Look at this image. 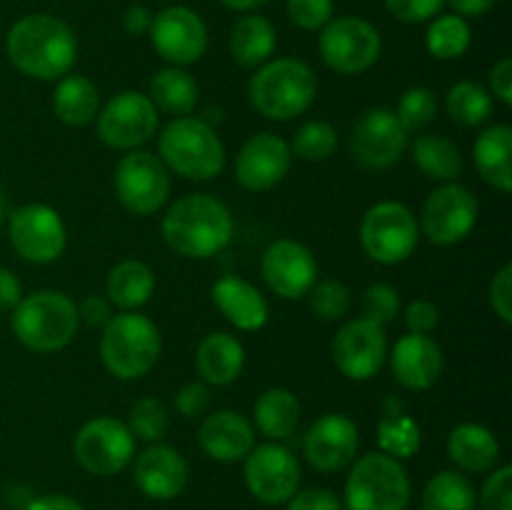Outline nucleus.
Masks as SVG:
<instances>
[{"label":"nucleus","mask_w":512,"mask_h":510,"mask_svg":"<svg viewBox=\"0 0 512 510\" xmlns=\"http://www.w3.org/2000/svg\"><path fill=\"white\" fill-rule=\"evenodd\" d=\"M5 53L23 75L60 80L78 60V38L65 20L48 13L20 18L5 38Z\"/></svg>","instance_id":"1"},{"label":"nucleus","mask_w":512,"mask_h":510,"mask_svg":"<svg viewBox=\"0 0 512 510\" xmlns=\"http://www.w3.org/2000/svg\"><path fill=\"white\" fill-rule=\"evenodd\" d=\"M160 233L173 253L208 260L223 253L233 240V215L228 205L213 195H185L163 215Z\"/></svg>","instance_id":"2"},{"label":"nucleus","mask_w":512,"mask_h":510,"mask_svg":"<svg viewBox=\"0 0 512 510\" xmlns=\"http://www.w3.org/2000/svg\"><path fill=\"white\" fill-rule=\"evenodd\" d=\"M318 95V78L300 58H275L260 65L248 83L250 105L263 118L293 120L313 105Z\"/></svg>","instance_id":"3"},{"label":"nucleus","mask_w":512,"mask_h":510,"mask_svg":"<svg viewBox=\"0 0 512 510\" xmlns=\"http://www.w3.org/2000/svg\"><path fill=\"white\" fill-rule=\"evenodd\" d=\"M10 328L33 353H58L78 335V305L60 290H35L13 308Z\"/></svg>","instance_id":"4"},{"label":"nucleus","mask_w":512,"mask_h":510,"mask_svg":"<svg viewBox=\"0 0 512 510\" xmlns=\"http://www.w3.org/2000/svg\"><path fill=\"white\" fill-rule=\"evenodd\" d=\"M158 158L165 168L188 180H213L225 168V145L205 120L183 115L173 118L158 135Z\"/></svg>","instance_id":"5"},{"label":"nucleus","mask_w":512,"mask_h":510,"mask_svg":"<svg viewBox=\"0 0 512 510\" xmlns=\"http://www.w3.org/2000/svg\"><path fill=\"white\" fill-rule=\"evenodd\" d=\"M163 350L160 330L148 315L123 310L105 323L100 360L118 380H138L155 368Z\"/></svg>","instance_id":"6"},{"label":"nucleus","mask_w":512,"mask_h":510,"mask_svg":"<svg viewBox=\"0 0 512 510\" xmlns=\"http://www.w3.org/2000/svg\"><path fill=\"white\" fill-rule=\"evenodd\" d=\"M410 493L408 470L385 453H368L355 460L345 480L348 510H405Z\"/></svg>","instance_id":"7"},{"label":"nucleus","mask_w":512,"mask_h":510,"mask_svg":"<svg viewBox=\"0 0 512 510\" xmlns=\"http://www.w3.org/2000/svg\"><path fill=\"white\" fill-rule=\"evenodd\" d=\"M420 243L418 218L398 200L375 203L360 223V245L380 265H398L415 253Z\"/></svg>","instance_id":"8"},{"label":"nucleus","mask_w":512,"mask_h":510,"mask_svg":"<svg viewBox=\"0 0 512 510\" xmlns=\"http://www.w3.org/2000/svg\"><path fill=\"white\" fill-rule=\"evenodd\" d=\"M383 53V38L373 23L355 15L335 18L320 30V55L333 73L360 75Z\"/></svg>","instance_id":"9"},{"label":"nucleus","mask_w":512,"mask_h":510,"mask_svg":"<svg viewBox=\"0 0 512 510\" xmlns=\"http://www.w3.org/2000/svg\"><path fill=\"white\" fill-rule=\"evenodd\" d=\"M113 188L128 213L153 215L170 198V170L150 150H130L115 168Z\"/></svg>","instance_id":"10"},{"label":"nucleus","mask_w":512,"mask_h":510,"mask_svg":"<svg viewBox=\"0 0 512 510\" xmlns=\"http://www.w3.org/2000/svg\"><path fill=\"white\" fill-rule=\"evenodd\" d=\"M480 205L470 188L460 183H443L428 195L420 213V235L435 245H458L468 238L478 223Z\"/></svg>","instance_id":"11"},{"label":"nucleus","mask_w":512,"mask_h":510,"mask_svg":"<svg viewBox=\"0 0 512 510\" xmlns=\"http://www.w3.org/2000/svg\"><path fill=\"white\" fill-rule=\"evenodd\" d=\"M8 238L15 253L28 263H53L68 245V230L55 208L28 203L8 215Z\"/></svg>","instance_id":"12"},{"label":"nucleus","mask_w":512,"mask_h":510,"mask_svg":"<svg viewBox=\"0 0 512 510\" xmlns=\"http://www.w3.org/2000/svg\"><path fill=\"white\" fill-rule=\"evenodd\" d=\"M73 453L80 468L93 475H118L133 463L135 438L118 418H93L75 433Z\"/></svg>","instance_id":"13"},{"label":"nucleus","mask_w":512,"mask_h":510,"mask_svg":"<svg viewBox=\"0 0 512 510\" xmlns=\"http://www.w3.org/2000/svg\"><path fill=\"white\" fill-rule=\"evenodd\" d=\"M98 135L108 148L138 150L158 133L160 115L150 98L138 90H123L113 95L95 118Z\"/></svg>","instance_id":"14"},{"label":"nucleus","mask_w":512,"mask_h":510,"mask_svg":"<svg viewBox=\"0 0 512 510\" xmlns=\"http://www.w3.org/2000/svg\"><path fill=\"white\" fill-rule=\"evenodd\" d=\"M243 478L248 485L250 495L260 503L280 505L288 503L300 488V463L293 450L285 448L283 443H265L255 445L245 455Z\"/></svg>","instance_id":"15"},{"label":"nucleus","mask_w":512,"mask_h":510,"mask_svg":"<svg viewBox=\"0 0 512 510\" xmlns=\"http://www.w3.org/2000/svg\"><path fill=\"white\" fill-rule=\"evenodd\" d=\"M148 35L155 53L178 68L198 63L208 48V28L203 18L185 5H170L155 13Z\"/></svg>","instance_id":"16"},{"label":"nucleus","mask_w":512,"mask_h":510,"mask_svg":"<svg viewBox=\"0 0 512 510\" xmlns=\"http://www.w3.org/2000/svg\"><path fill=\"white\" fill-rule=\"evenodd\" d=\"M333 363L348 380L375 378L388 360V335L378 323L365 318L348 320L333 338Z\"/></svg>","instance_id":"17"},{"label":"nucleus","mask_w":512,"mask_h":510,"mask_svg":"<svg viewBox=\"0 0 512 510\" xmlns=\"http://www.w3.org/2000/svg\"><path fill=\"white\" fill-rule=\"evenodd\" d=\"M408 133L393 110L373 108L355 123L350 135V155L368 170H388L403 158Z\"/></svg>","instance_id":"18"},{"label":"nucleus","mask_w":512,"mask_h":510,"mask_svg":"<svg viewBox=\"0 0 512 510\" xmlns=\"http://www.w3.org/2000/svg\"><path fill=\"white\" fill-rule=\"evenodd\" d=\"M265 285L283 300H300L318 283V260L298 240H275L260 260Z\"/></svg>","instance_id":"19"},{"label":"nucleus","mask_w":512,"mask_h":510,"mask_svg":"<svg viewBox=\"0 0 512 510\" xmlns=\"http://www.w3.org/2000/svg\"><path fill=\"white\" fill-rule=\"evenodd\" d=\"M360 445L358 425L343 413H325L303 438V455L318 473H338L355 460Z\"/></svg>","instance_id":"20"},{"label":"nucleus","mask_w":512,"mask_h":510,"mask_svg":"<svg viewBox=\"0 0 512 510\" xmlns=\"http://www.w3.org/2000/svg\"><path fill=\"white\" fill-rule=\"evenodd\" d=\"M290 163H293L290 143L275 133H258L245 140L240 148L235 158V178L250 193H265L283 183Z\"/></svg>","instance_id":"21"},{"label":"nucleus","mask_w":512,"mask_h":510,"mask_svg":"<svg viewBox=\"0 0 512 510\" xmlns=\"http://www.w3.org/2000/svg\"><path fill=\"white\" fill-rule=\"evenodd\" d=\"M133 478L150 500H173L188 485V463L175 448L150 443L133 463Z\"/></svg>","instance_id":"22"},{"label":"nucleus","mask_w":512,"mask_h":510,"mask_svg":"<svg viewBox=\"0 0 512 510\" xmlns=\"http://www.w3.org/2000/svg\"><path fill=\"white\" fill-rule=\"evenodd\" d=\"M390 368L395 380L408 390H428L440 380L445 368L443 350L430 335L408 333L393 345Z\"/></svg>","instance_id":"23"},{"label":"nucleus","mask_w":512,"mask_h":510,"mask_svg":"<svg viewBox=\"0 0 512 510\" xmlns=\"http://www.w3.org/2000/svg\"><path fill=\"white\" fill-rule=\"evenodd\" d=\"M198 443L218 463H238L255 448L253 423L238 410H215L200 423Z\"/></svg>","instance_id":"24"},{"label":"nucleus","mask_w":512,"mask_h":510,"mask_svg":"<svg viewBox=\"0 0 512 510\" xmlns=\"http://www.w3.org/2000/svg\"><path fill=\"white\" fill-rule=\"evenodd\" d=\"M210 300L233 328L255 333V330L268 325L270 308L265 295L238 275H223V278L215 280L213 288H210Z\"/></svg>","instance_id":"25"},{"label":"nucleus","mask_w":512,"mask_h":510,"mask_svg":"<svg viewBox=\"0 0 512 510\" xmlns=\"http://www.w3.org/2000/svg\"><path fill=\"white\" fill-rule=\"evenodd\" d=\"M448 458L460 473L483 475L498 468L500 440L490 428L480 423H460L448 435Z\"/></svg>","instance_id":"26"},{"label":"nucleus","mask_w":512,"mask_h":510,"mask_svg":"<svg viewBox=\"0 0 512 510\" xmlns=\"http://www.w3.org/2000/svg\"><path fill=\"white\" fill-rule=\"evenodd\" d=\"M195 365L205 385H230L240 378L245 368V348L233 333L215 330L200 340L195 350Z\"/></svg>","instance_id":"27"},{"label":"nucleus","mask_w":512,"mask_h":510,"mask_svg":"<svg viewBox=\"0 0 512 510\" xmlns=\"http://www.w3.org/2000/svg\"><path fill=\"white\" fill-rule=\"evenodd\" d=\"M475 168L488 185L500 193L512 190V128L510 125H490L475 138L473 145Z\"/></svg>","instance_id":"28"},{"label":"nucleus","mask_w":512,"mask_h":510,"mask_svg":"<svg viewBox=\"0 0 512 510\" xmlns=\"http://www.w3.org/2000/svg\"><path fill=\"white\" fill-rule=\"evenodd\" d=\"M300 400L288 388H268L258 395L253 408L255 428L273 443L293 438L300 425Z\"/></svg>","instance_id":"29"},{"label":"nucleus","mask_w":512,"mask_h":510,"mask_svg":"<svg viewBox=\"0 0 512 510\" xmlns=\"http://www.w3.org/2000/svg\"><path fill=\"white\" fill-rule=\"evenodd\" d=\"M278 45L273 23L263 15H243L230 30V55L240 68H260L268 63Z\"/></svg>","instance_id":"30"},{"label":"nucleus","mask_w":512,"mask_h":510,"mask_svg":"<svg viewBox=\"0 0 512 510\" xmlns=\"http://www.w3.org/2000/svg\"><path fill=\"white\" fill-rule=\"evenodd\" d=\"M155 273L143 260H120L105 280V298L120 310H138L153 298Z\"/></svg>","instance_id":"31"},{"label":"nucleus","mask_w":512,"mask_h":510,"mask_svg":"<svg viewBox=\"0 0 512 510\" xmlns=\"http://www.w3.org/2000/svg\"><path fill=\"white\" fill-rule=\"evenodd\" d=\"M148 98L158 113L183 118V115L193 113L195 105H198L200 100L198 80H195L185 68L168 65V68L158 70V73L153 75Z\"/></svg>","instance_id":"32"},{"label":"nucleus","mask_w":512,"mask_h":510,"mask_svg":"<svg viewBox=\"0 0 512 510\" xmlns=\"http://www.w3.org/2000/svg\"><path fill=\"white\" fill-rule=\"evenodd\" d=\"M53 113L65 125H88L100 113V95L93 80L85 75H63L55 85L53 93Z\"/></svg>","instance_id":"33"},{"label":"nucleus","mask_w":512,"mask_h":510,"mask_svg":"<svg viewBox=\"0 0 512 510\" xmlns=\"http://www.w3.org/2000/svg\"><path fill=\"white\" fill-rule=\"evenodd\" d=\"M413 160L425 178L440 183H455L463 173L460 148L445 135H420L413 145Z\"/></svg>","instance_id":"34"},{"label":"nucleus","mask_w":512,"mask_h":510,"mask_svg":"<svg viewBox=\"0 0 512 510\" xmlns=\"http://www.w3.org/2000/svg\"><path fill=\"white\" fill-rule=\"evenodd\" d=\"M423 510H475L478 493L470 478L460 470H440L425 483Z\"/></svg>","instance_id":"35"},{"label":"nucleus","mask_w":512,"mask_h":510,"mask_svg":"<svg viewBox=\"0 0 512 510\" xmlns=\"http://www.w3.org/2000/svg\"><path fill=\"white\" fill-rule=\"evenodd\" d=\"M445 113L463 128H478L493 113V95L473 80H460L445 95Z\"/></svg>","instance_id":"36"},{"label":"nucleus","mask_w":512,"mask_h":510,"mask_svg":"<svg viewBox=\"0 0 512 510\" xmlns=\"http://www.w3.org/2000/svg\"><path fill=\"white\" fill-rule=\"evenodd\" d=\"M423 435H420L418 420L410 418L403 410H385L378 423V445L380 453L395 460H408L418 455Z\"/></svg>","instance_id":"37"},{"label":"nucleus","mask_w":512,"mask_h":510,"mask_svg":"<svg viewBox=\"0 0 512 510\" xmlns=\"http://www.w3.org/2000/svg\"><path fill=\"white\" fill-rule=\"evenodd\" d=\"M470 43H473V30L468 20L460 15H440L428 25V33H425L428 53L438 60L460 58L468 53Z\"/></svg>","instance_id":"38"},{"label":"nucleus","mask_w":512,"mask_h":510,"mask_svg":"<svg viewBox=\"0 0 512 510\" xmlns=\"http://www.w3.org/2000/svg\"><path fill=\"white\" fill-rule=\"evenodd\" d=\"M338 150V130L323 120H308L293 135L290 153L305 163H323Z\"/></svg>","instance_id":"39"},{"label":"nucleus","mask_w":512,"mask_h":510,"mask_svg":"<svg viewBox=\"0 0 512 510\" xmlns=\"http://www.w3.org/2000/svg\"><path fill=\"white\" fill-rule=\"evenodd\" d=\"M128 430L133 433L135 440H145V443H158L165 438L170 428V413L168 405L160 398H140L133 403L128 413Z\"/></svg>","instance_id":"40"},{"label":"nucleus","mask_w":512,"mask_h":510,"mask_svg":"<svg viewBox=\"0 0 512 510\" xmlns=\"http://www.w3.org/2000/svg\"><path fill=\"white\" fill-rule=\"evenodd\" d=\"M395 118L405 128V133H415V130H425L435 118H438V98L430 88H410L405 90L400 98Z\"/></svg>","instance_id":"41"},{"label":"nucleus","mask_w":512,"mask_h":510,"mask_svg":"<svg viewBox=\"0 0 512 510\" xmlns=\"http://www.w3.org/2000/svg\"><path fill=\"white\" fill-rule=\"evenodd\" d=\"M308 305L315 318L343 320L350 310V290L340 280H320L310 288Z\"/></svg>","instance_id":"42"},{"label":"nucleus","mask_w":512,"mask_h":510,"mask_svg":"<svg viewBox=\"0 0 512 510\" xmlns=\"http://www.w3.org/2000/svg\"><path fill=\"white\" fill-rule=\"evenodd\" d=\"M360 308H363V318L370 323L388 325L398 318L400 313V293L388 283H375L370 288H365L363 300H360Z\"/></svg>","instance_id":"43"},{"label":"nucleus","mask_w":512,"mask_h":510,"mask_svg":"<svg viewBox=\"0 0 512 510\" xmlns=\"http://www.w3.org/2000/svg\"><path fill=\"white\" fill-rule=\"evenodd\" d=\"M285 10L300 30H323L333 20V0H288Z\"/></svg>","instance_id":"44"},{"label":"nucleus","mask_w":512,"mask_h":510,"mask_svg":"<svg viewBox=\"0 0 512 510\" xmlns=\"http://www.w3.org/2000/svg\"><path fill=\"white\" fill-rule=\"evenodd\" d=\"M480 510H512V468L500 465L490 470L480 490Z\"/></svg>","instance_id":"45"},{"label":"nucleus","mask_w":512,"mask_h":510,"mask_svg":"<svg viewBox=\"0 0 512 510\" xmlns=\"http://www.w3.org/2000/svg\"><path fill=\"white\" fill-rule=\"evenodd\" d=\"M445 0H385V8L403 23H425L443 10Z\"/></svg>","instance_id":"46"},{"label":"nucleus","mask_w":512,"mask_h":510,"mask_svg":"<svg viewBox=\"0 0 512 510\" xmlns=\"http://www.w3.org/2000/svg\"><path fill=\"white\" fill-rule=\"evenodd\" d=\"M210 408V388L205 383H188L175 395V410L183 418L195 420L208 413Z\"/></svg>","instance_id":"47"},{"label":"nucleus","mask_w":512,"mask_h":510,"mask_svg":"<svg viewBox=\"0 0 512 510\" xmlns=\"http://www.w3.org/2000/svg\"><path fill=\"white\" fill-rule=\"evenodd\" d=\"M490 305L503 323H512V265L505 263L490 280Z\"/></svg>","instance_id":"48"},{"label":"nucleus","mask_w":512,"mask_h":510,"mask_svg":"<svg viewBox=\"0 0 512 510\" xmlns=\"http://www.w3.org/2000/svg\"><path fill=\"white\" fill-rule=\"evenodd\" d=\"M440 323V310L438 305L430 303V300H413V303L405 308V328L410 333H420V335H428L438 328Z\"/></svg>","instance_id":"49"},{"label":"nucleus","mask_w":512,"mask_h":510,"mask_svg":"<svg viewBox=\"0 0 512 510\" xmlns=\"http://www.w3.org/2000/svg\"><path fill=\"white\" fill-rule=\"evenodd\" d=\"M288 510H340V500L328 488H308L288 500Z\"/></svg>","instance_id":"50"},{"label":"nucleus","mask_w":512,"mask_h":510,"mask_svg":"<svg viewBox=\"0 0 512 510\" xmlns=\"http://www.w3.org/2000/svg\"><path fill=\"white\" fill-rule=\"evenodd\" d=\"M113 318L110 313V300L103 295H88L83 303L78 305V320L88 328H105V323Z\"/></svg>","instance_id":"51"},{"label":"nucleus","mask_w":512,"mask_h":510,"mask_svg":"<svg viewBox=\"0 0 512 510\" xmlns=\"http://www.w3.org/2000/svg\"><path fill=\"white\" fill-rule=\"evenodd\" d=\"M490 90L493 98H498L503 105H512V60L503 58L493 70H490Z\"/></svg>","instance_id":"52"},{"label":"nucleus","mask_w":512,"mask_h":510,"mask_svg":"<svg viewBox=\"0 0 512 510\" xmlns=\"http://www.w3.org/2000/svg\"><path fill=\"white\" fill-rule=\"evenodd\" d=\"M23 298V285L10 273L8 268H0V313H8Z\"/></svg>","instance_id":"53"},{"label":"nucleus","mask_w":512,"mask_h":510,"mask_svg":"<svg viewBox=\"0 0 512 510\" xmlns=\"http://www.w3.org/2000/svg\"><path fill=\"white\" fill-rule=\"evenodd\" d=\"M153 25V13L145 5H130L123 13V28L130 35H145Z\"/></svg>","instance_id":"54"},{"label":"nucleus","mask_w":512,"mask_h":510,"mask_svg":"<svg viewBox=\"0 0 512 510\" xmlns=\"http://www.w3.org/2000/svg\"><path fill=\"white\" fill-rule=\"evenodd\" d=\"M25 510H85V508L78 503V500L70 498V495L53 493V495H40V498H33L28 505H25Z\"/></svg>","instance_id":"55"},{"label":"nucleus","mask_w":512,"mask_h":510,"mask_svg":"<svg viewBox=\"0 0 512 510\" xmlns=\"http://www.w3.org/2000/svg\"><path fill=\"white\" fill-rule=\"evenodd\" d=\"M445 3H450V8L455 10V15L468 20V18H480V15L490 13L495 0H445Z\"/></svg>","instance_id":"56"},{"label":"nucleus","mask_w":512,"mask_h":510,"mask_svg":"<svg viewBox=\"0 0 512 510\" xmlns=\"http://www.w3.org/2000/svg\"><path fill=\"white\" fill-rule=\"evenodd\" d=\"M220 3L230 10H238V13H248V10L263 8L268 0H220Z\"/></svg>","instance_id":"57"},{"label":"nucleus","mask_w":512,"mask_h":510,"mask_svg":"<svg viewBox=\"0 0 512 510\" xmlns=\"http://www.w3.org/2000/svg\"><path fill=\"white\" fill-rule=\"evenodd\" d=\"M5 218H8V200H5L3 188H0V225L5 223Z\"/></svg>","instance_id":"58"}]
</instances>
